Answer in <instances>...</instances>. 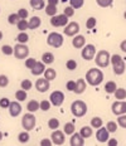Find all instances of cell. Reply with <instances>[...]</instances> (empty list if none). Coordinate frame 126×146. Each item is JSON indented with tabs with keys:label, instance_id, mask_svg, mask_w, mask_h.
Here are the masks:
<instances>
[{
	"label": "cell",
	"instance_id": "6da1fadb",
	"mask_svg": "<svg viewBox=\"0 0 126 146\" xmlns=\"http://www.w3.org/2000/svg\"><path fill=\"white\" fill-rule=\"evenodd\" d=\"M103 81V72L98 68H91L86 73V82L90 86H98Z\"/></svg>",
	"mask_w": 126,
	"mask_h": 146
},
{
	"label": "cell",
	"instance_id": "7a4b0ae2",
	"mask_svg": "<svg viewBox=\"0 0 126 146\" xmlns=\"http://www.w3.org/2000/svg\"><path fill=\"white\" fill-rule=\"evenodd\" d=\"M110 63L112 64V68H113V73L116 76H121L124 74L125 71H126V64H125V60L122 59L121 56L119 54H113L110 58Z\"/></svg>",
	"mask_w": 126,
	"mask_h": 146
},
{
	"label": "cell",
	"instance_id": "3957f363",
	"mask_svg": "<svg viewBox=\"0 0 126 146\" xmlns=\"http://www.w3.org/2000/svg\"><path fill=\"white\" fill-rule=\"evenodd\" d=\"M71 112L75 117H83L87 113V105L82 100H77V101L72 102V105H71Z\"/></svg>",
	"mask_w": 126,
	"mask_h": 146
},
{
	"label": "cell",
	"instance_id": "277c9868",
	"mask_svg": "<svg viewBox=\"0 0 126 146\" xmlns=\"http://www.w3.org/2000/svg\"><path fill=\"white\" fill-rule=\"evenodd\" d=\"M110 58H111V54L107 50L102 49V50H98V53H96V56H95V62H96V64L100 67V68H106V67L110 64Z\"/></svg>",
	"mask_w": 126,
	"mask_h": 146
},
{
	"label": "cell",
	"instance_id": "5b68a950",
	"mask_svg": "<svg viewBox=\"0 0 126 146\" xmlns=\"http://www.w3.org/2000/svg\"><path fill=\"white\" fill-rule=\"evenodd\" d=\"M63 42H64V38L62 34L57 32H52L49 33L48 36H47V44L51 45L53 48H61L63 45Z\"/></svg>",
	"mask_w": 126,
	"mask_h": 146
},
{
	"label": "cell",
	"instance_id": "8992f818",
	"mask_svg": "<svg viewBox=\"0 0 126 146\" xmlns=\"http://www.w3.org/2000/svg\"><path fill=\"white\" fill-rule=\"evenodd\" d=\"M35 125H37L35 116L32 113V112H27V113L23 116V118H21V126H23V129L29 132L34 129Z\"/></svg>",
	"mask_w": 126,
	"mask_h": 146
},
{
	"label": "cell",
	"instance_id": "52a82bcc",
	"mask_svg": "<svg viewBox=\"0 0 126 146\" xmlns=\"http://www.w3.org/2000/svg\"><path fill=\"white\" fill-rule=\"evenodd\" d=\"M14 57L17 59H25L29 56V48L23 43H17L14 47Z\"/></svg>",
	"mask_w": 126,
	"mask_h": 146
},
{
	"label": "cell",
	"instance_id": "ba28073f",
	"mask_svg": "<svg viewBox=\"0 0 126 146\" xmlns=\"http://www.w3.org/2000/svg\"><path fill=\"white\" fill-rule=\"evenodd\" d=\"M49 102H51V105L56 106V107L62 106L64 102V93L62 91H54V92H52L51 96H49Z\"/></svg>",
	"mask_w": 126,
	"mask_h": 146
},
{
	"label": "cell",
	"instance_id": "9c48e42d",
	"mask_svg": "<svg viewBox=\"0 0 126 146\" xmlns=\"http://www.w3.org/2000/svg\"><path fill=\"white\" fill-rule=\"evenodd\" d=\"M81 56L85 60H92L96 56V47L93 44H85V47L82 48Z\"/></svg>",
	"mask_w": 126,
	"mask_h": 146
},
{
	"label": "cell",
	"instance_id": "30bf717a",
	"mask_svg": "<svg viewBox=\"0 0 126 146\" xmlns=\"http://www.w3.org/2000/svg\"><path fill=\"white\" fill-rule=\"evenodd\" d=\"M51 24L53 27H56V28H58V27H66L68 24V17L64 14H58V15L56 14L51 18Z\"/></svg>",
	"mask_w": 126,
	"mask_h": 146
},
{
	"label": "cell",
	"instance_id": "8fae6325",
	"mask_svg": "<svg viewBox=\"0 0 126 146\" xmlns=\"http://www.w3.org/2000/svg\"><path fill=\"white\" fill-rule=\"evenodd\" d=\"M111 110H112V113L116 115V116L124 115V113H126V102L124 100H117L116 102L112 103Z\"/></svg>",
	"mask_w": 126,
	"mask_h": 146
},
{
	"label": "cell",
	"instance_id": "7c38bea8",
	"mask_svg": "<svg viewBox=\"0 0 126 146\" xmlns=\"http://www.w3.org/2000/svg\"><path fill=\"white\" fill-rule=\"evenodd\" d=\"M51 140H52V144L54 145H63L64 141H66V133L61 130H53L51 135Z\"/></svg>",
	"mask_w": 126,
	"mask_h": 146
},
{
	"label": "cell",
	"instance_id": "4fadbf2b",
	"mask_svg": "<svg viewBox=\"0 0 126 146\" xmlns=\"http://www.w3.org/2000/svg\"><path fill=\"white\" fill-rule=\"evenodd\" d=\"M79 24L78 23H76V22H71L68 23L66 27H64V30H63V33L66 35H68V36H75L76 34H78L79 33Z\"/></svg>",
	"mask_w": 126,
	"mask_h": 146
},
{
	"label": "cell",
	"instance_id": "5bb4252c",
	"mask_svg": "<svg viewBox=\"0 0 126 146\" xmlns=\"http://www.w3.org/2000/svg\"><path fill=\"white\" fill-rule=\"evenodd\" d=\"M96 139H97L98 142H102V144H103V142H107V140L110 139L109 130H107L106 127H103V126L98 127L97 132H96Z\"/></svg>",
	"mask_w": 126,
	"mask_h": 146
},
{
	"label": "cell",
	"instance_id": "9a60e30c",
	"mask_svg": "<svg viewBox=\"0 0 126 146\" xmlns=\"http://www.w3.org/2000/svg\"><path fill=\"white\" fill-rule=\"evenodd\" d=\"M49 87H51V84H49V81L45 80V78H38L35 82V88L38 92L41 93H44L47 92V91L49 90Z\"/></svg>",
	"mask_w": 126,
	"mask_h": 146
},
{
	"label": "cell",
	"instance_id": "2e32d148",
	"mask_svg": "<svg viewBox=\"0 0 126 146\" xmlns=\"http://www.w3.org/2000/svg\"><path fill=\"white\" fill-rule=\"evenodd\" d=\"M8 110H9V113H10L11 117H18L21 113V106H20V103L18 102V101L10 102V105H9Z\"/></svg>",
	"mask_w": 126,
	"mask_h": 146
},
{
	"label": "cell",
	"instance_id": "e0dca14e",
	"mask_svg": "<svg viewBox=\"0 0 126 146\" xmlns=\"http://www.w3.org/2000/svg\"><path fill=\"white\" fill-rule=\"evenodd\" d=\"M71 146H83L85 145V139L79 135V132H73L69 139Z\"/></svg>",
	"mask_w": 126,
	"mask_h": 146
},
{
	"label": "cell",
	"instance_id": "ac0fdd59",
	"mask_svg": "<svg viewBox=\"0 0 126 146\" xmlns=\"http://www.w3.org/2000/svg\"><path fill=\"white\" fill-rule=\"evenodd\" d=\"M86 44V38L83 35L81 34H76L75 38H73L72 40V45L73 48H76V49H81V48H83Z\"/></svg>",
	"mask_w": 126,
	"mask_h": 146
},
{
	"label": "cell",
	"instance_id": "d6986e66",
	"mask_svg": "<svg viewBox=\"0 0 126 146\" xmlns=\"http://www.w3.org/2000/svg\"><path fill=\"white\" fill-rule=\"evenodd\" d=\"M44 71H45V64L43 62H38L37 60V63H35V66L33 67L32 69H30V72H32V74L33 76H41V74H43L44 73Z\"/></svg>",
	"mask_w": 126,
	"mask_h": 146
},
{
	"label": "cell",
	"instance_id": "ffe728a7",
	"mask_svg": "<svg viewBox=\"0 0 126 146\" xmlns=\"http://www.w3.org/2000/svg\"><path fill=\"white\" fill-rule=\"evenodd\" d=\"M86 88H87L86 81L82 80V78H79L78 81H76V87H75V91H73V92H75L76 95H82V93L86 91Z\"/></svg>",
	"mask_w": 126,
	"mask_h": 146
},
{
	"label": "cell",
	"instance_id": "44dd1931",
	"mask_svg": "<svg viewBox=\"0 0 126 146\" xmlns=\"http://www.w3.org/2000/svg\"><path fill=\"white\" fill-rule=\"evenodd\" d=\"M41 24H42L41 18H38V17H32V18H30V20L28 22V29L34 30V29H37V28H39V27H41Z\"/></svg>",
	"mask_w": 126,
	"mask_h": 146
},
{
	"label": "cell",
	"instance_id": "7402d4cb",
	"mask_svg": "<svg viewBox=\"0 0 126 146\" xmlns=\"http://www.w3.org/2000/svg\"><path fill=\"white\" fill-rule=\"evenodd\" d=\"M29 4H30V7L34 9V10H42V9L45 8V1L44 0H30Z\"/></svg>",
	"mask_w": 126,
	"mask_h": 146
},
{
	"label": "cell",
	"instance_id": "603a6c76",
	"mask_svg": "<svg viewBox=\"0 0 126 146\" xmlns=\"http://www.w3.org/2000/svg\"><path fill=\"white\" fill-rule=\"evenodd\" d=\"M42 62L44 64H52L54 62V54L52 52H45L42 56Z\"/></svg>",
	"mask_w": 126,
	"mask_h": 146
},
{
	"label": "cell",
	"instance_id": "cb8c5ba5",
	"mask_svg": "<svg viewBox=\"0 0 126 146\" xmlns=\"http://www.w3.org/2000/svg\"><path fill=\"white\" fill-rule=\"evenodd\" d=\"M43 74H44L45 80H48L49 82L53 81V80H56V77H57V72L54 71L53 68H45V71H44Z\"/></svg>",
	"mask_w": 126,
	"mask_h": 146
},
{
	"label": "cell",
	"instance_id": "d4e9b609",
	"mask_svg": "<svg viewBox=\"0 0 126 146\" xmlns=\"http://www.w3.org/2000/svg\"><path fill=\"white\" fill-rule=\"evenodd\" d=\"M116 88H117V84H116V82H113V81H109L105 84V91H106V93H109V95H112V93L116 91Z\"/></svg>",
	"mask_w": 126,
	"mask_h": 146
},
{
	"label": "cell",
	"instance_id": "484cf974",
	"mask_svg": "<svg viewBox=\"0 0 126 146\" xmlns=\"http://www.w3.org/2000/svg\"><path fill=\"white\" fill-rule=\"evenodd\" d=\"M27 108H28V112H32V113H34L35 111H38V110H39V102L35 101V100H32V101L28 102V105H27Z\"/></svg>",
	"mask_w": 126,
	"mask_h": 146
},
{
	"label": "cell",
	"instance_id": "4316f807",
	"mask_svg": "<svg viewBox=\"0 0 126 146\" xmlns=\"http://www.w3.org/2000/svg\"><path fill=\"white\" fill-rule=\"evenodd\" d=\"M92 133H93V131H92V129L91 127H88V126H83L81 130H79V135H81L83 139L91 137Z\"/></svg>",
	"mask_w": 126,
	"mask_h": 146
},
{
	"label": "cell",
	"instance_id": "83f0119b",
	"mask_svg": "<svg viewBox=\"0 0 126 146\" xmlns=\"http://www.w3.org/2000/svg\"><path fill=\"white\" fill-rule=\"evenodd\" d=\"M63 132L66 133V135H72L73 132H76V127H75V125H73L72 122H67L66 125H64V130H63Z\"/></svg>",
	"mask_w": 126,
	"mask_h": 146
},
{
	"label": "cell",
	"instance_id": "f1b7e54d",
	"mask_svg": "<svg viewBox=\"0 0 126 146\" xmlns=\"http://www.w3.org/2000/svg\"><path fill=\"white\" fill-rule=\"evenodd\" d=\"M29 139H30V136H29L28 131H23L18 135V141H19L20 144H27V142L29 141Z\"/></svg>",
	"mask_w": 126,
	"mask_h": 146
},
{
	"label": "cell",
	"instance_id": "f546056e",
	"mask_svg": "<svg viewBox=\"0 0 126 146\" xmlns=\"http://www.w3.org/2000/svg\"><path fill=\"white\" fill-rule=\"evenodd\" d=\"M113 95H115V98H117V100H125L126 98V90L125 88H116Z\"/></svg>",
	"mask_w": 126,
	"mask_h": 146
},
{
	"label": "cell",
	"instance_id": "4dcf8cb0",
	"mask_svg": "<svg viewBox=\"0 0 126 146\" xmlns=\"http://www.w3.org/2000/svg\"><path fill=\"white\" fill-rule=\"evenodd\" d=\"M27 97H28V95H27V91H24V90H19L15 92V98H17V101H19V102L25 101Z\"/></svg>",
	"mask_w": 126,
	"mask_h": 146
},
{
	"label": "cell",
	"instance_id": "1f68e13d",
	"mask_svg": "<svg viewBox=\"0 0 126 146\" xmlns=\"http://www.w3.org/2000/svg\"><path fill=\"white\" fill-rule=\"evenodd\" d=\"M28 40H29V35L27 34V33H24V32L19 33L18 36H17V42H18V43L25 44V43H28Z\"/></svg>",
	"mask_w": 126,
	"mask_h": 146
},
{
	"label": "cell",
	"instance_id": "d6a6232c",
	"mask_svg": "<svg viewBox=\"0 0 126 146\" xmlns=\"http://www.w3.org/2000/svg\"><path fill=\"white\" fill-rule=\"evenodd\" d=\"M44 9H45V14L49 15V17H53V15L57 14V5H51V4H48Z\"/></svg>",
	"mask_w": 126,
	"mask_h": 146
},
{
	"label": "cell",
	"instance_id": "836d02e7",
	"mask_svg": "<svg viewBox=\"0 0 126 146\" xmlns=\"http://www.w3.org/2000/svg\"><path fill=\"white\" fill-rule=\"evenodd\" d=\"M103 125V121L101 117H93L91 120V127H93V129H98V127H101Z\"/></svg>",
	"mask_w": 126,
	"mask_h": 146
},
{
	"label": "cell",
	"instance_id": "e575fe53",
	"mask_svg": "<svg viewBox=\"0 0 126 146\" xmlns=\"http://www.w3.org/2000/svg\"><path fill=\"white\" fill-rule=\"evenodd\" d=\"M19 19H20V18L18 17L17 13H11V14L8 17V23L10 24V25H17V23L19 22Z\"/></svg>",
	"mask_w": 126,
	"mask_h": 146
},
{
	"label": "cell",
	"instance_id": "d590c367",
	"mask_svg": "<svg viewBox=\"0 0 126 146\" xmlns=\"http://www.w3.org/2000/svg\"><path fill=\"white\" fill-rule=\"evenodd\" d=\"M106 129L109 130V132H116L119 129V125H117V122H115V121H109L106 125Z\"/></svg>",
	"mask_w": 126,
	"mask_h": 146
},
{
	"label": "cell",
	"instance_id": "8d00e7d4",
	"mask_svg": "<svg viewBox=\"0 0 126 146\" xmlns=\"http://www.w3.org/2000/svg\"><path fill=\"white\" fill-rule=\"evenodd\" d=\"M17 27L20 32H24V30L28 29V20L27 19H19V22L17 23Z\"/></svg>",
	"mask_w": 126,
	"mask_h": 146
},
{
	"label": "cell",
	"instance_id": "74e56055",
	"mask_svg": "<svg viewBox=\"0 0 126 146\" xmlns=\"http://www.w3.org/2000/svg\"><path fill=\"white\" fill-rule=\"evenodd\" d=\"M85 4V0H69V5L73 9H81Z\"/></svg>",
	"mask_w": 126,
	"mask_h": 146
},
{
	"label": "cell",
	"instance_id": "f35d334b",
	"mask_svg": "<svg viewBox=\"0 0 126 146\" xmlns=\"http://www.w3.org/2000/svg\"><path fill=\"white\" fill-rule=\"evenodd\" d=\"M48 127L51 130H57L58 127H59V121H58V118H49Z\"/></svg>",
	"mask_w": 126,
	"mask_h": 146
},
{
	"label": "cell",
	"instance_id": "ab89813d",
	"mask_svg": "<svg viewBox=\"0 0 126 146\" xmlns=\"http://www.w3.org/2000/svg\"><path fill=\"white\" fill-rule=\"evenodd\" d=\"M51 102L48 101V100H43V101L39 102V110H42V111H49V108H51Z\"/></svg>",
	"mask_w": 126,
	"mask_h": 146
},
{
	"label": "cell",
	"instance_id": "60d3db41",
	"mask_svg": "<svg viewBox=\"0 0 126 146\" xmlns=\"http://www.w3.org/2000/svg\"><path fill=\"white\" fill-rule=\"evenodd\" d=\"M1 52H3V54H5V56H11V54L14 53V48L10 47L9 44H4L1 47Z\"/></svg>",
	"mask_w": 126,
	"mask_h": 146
},
{
	"label": "cell",
	"instance_id": "b9f144b4",
	"mask_svg": "<svg viewBox=\"0 0 126 146\" xmlns=\"http://www.w3.org/2000/svg\"><path fill=\"white\" fill-rule=\"evenodd\" d=\"M20 87H21V90H24V91H29L30 88L33 87V83L30 80H23L20 83Z\"/></svg>",
	"mask_w": 126,
	"mask_h": 146
},
{
	"label": "cell",
	"instance_id": "7bdbcfd3",
	"mask_svg": "<svg viewBox=\"0 0 126 146\" xmlns=\"http://www.w3.org/2000/svg\"><path fill=\"white\" fill-rule=\"evenodd\" d=\"M96 3L98 7H101V8H109L112 5L113 0H96Z\"/></svg>",
	"mask_w": 126,
	"mask_h": 146
},
{
	"label": "cell",
	"instance_id": "ee69618b",
	"mask_svg": "<svg viewBox=\"0 0 126 146\" xmlns=\"http://www.w3.org/2000/svg\"><path fill=\"white\" fill-rule=\"evenodd\" d=\"M66 67H67V69H69V71H75V69L77 68V62H76L75 59H68L66 63Z\"/></svg>",
	"mask_w": 126,
	"mask_h": 146
},
{
	"label": "cell",
	"instance_id": "f6af8a7d",
	"mask_svg": "<svg viewBox=\"0 0 126 146\" xmlns=\"http://www.w3.org/2000/svg\"><path fill=\"white\" fill-rule=\"evenodd\" d=\"M96 23H97L96 18L91 17V18H88V19H87V22H86V27H87L88 29H93L95 27H96Z\"/></svg>",
	"mask_w": 126,
	"mask_h": 146
},
{
	"label": "cell",
	"instance_id": "bcb514c9",
	"mask_svg": "<svg viewBox=\"0 0 126 146\" xmlns=\"http://www.w3.org/2000/svg\"><path fill=\"white\" fill-rule=\"evenodd\" d=\"M117 125L122 129H126V115H120L117 118Z\"/></svg>",
	"mask_w": 126,
	"mask_h": 146
},
{
	"label": "cell",
	"instance_id": "7dc6e473",
	"mask_svg": "<svg viewBox=\"0 0 126 146\" xmlns=\"http://www.w3.org/2000/svg\"><path fill=\"white\" fill-rule=\"evenodd\" d=\"M9 84V78L5 74H0V87L4 88Z\"/></svg>",
	"mask_w": 126,
	"mask_h": 146
},
{
	"label": "cell",
	"instance_id": "c3c4849f",
	"mask_svg": "<svg viewBox=\"0 0 126 146\" xmlns=\"http://www.w3.org/2000/svg\"><path fill=\"white\" fill-rule=\"evenodd\" d=\"M37 63V59L35 58H25V67L29 69H32L33 67L35 66Z\"/></svg>",
	"mask_w": 126,
	"mask_h": 146
},
{
	"label": "cell",
	"instance_id": "681fc988",
	"mask_svg": "<svg viewBox=\"0 0 126 146\" xmlns=\"http://www.w3.org/2000/svg\"><path fill=\"white\" fill-rule=\"evenodd\" d=\"M17 14H18V17H19L20 19H27V18H28V10H27V9H24V8L19 9Z\"/></svg>",
	"mask_w": 126,
	"mask_h": 146
},
{
	"label": "cell",
	"instance_id": "f907efd6",
	"mask_svg": "<svg viewBox=\"0 0 126 146\" xmlns=\"http://www.w3.org/2000/svg\"><path fill=\"white\" fill-rule=\"evenodd\" d=\"M63 14L64 15H67L68 18H72L73 15H75V9H73L72 7H67V8H64V11H63Z\"/></svg>",
	"mask_w": 126,
	"mask_h": 146
},
{
	"label": "cell",
	"instance_id": "816d5d0a",
	"mask_svg": "<svg viewBox=\"0 0 126 146\" xmlns=\"http://www.w3.org/2000/svg\"><path fill=\"white\" fill-rule=\"evenodd\" d=\"M9 105H10V101H9V98H7V97H3V98H0V107H1V108H8Z\"/></svg>",
	"mask_w": 126,
	"mask_h": 146
},
{
	"label": "cell",
	"instance_id": "f5cc1de1",
	"mask_svg": "<svg viewBox=\"0 0 126 146\" xmlns=\"http://www.w3.org/2000/svg\"><path fill=\"white\" fill-rule=\"evenodd\" d=\"M75 87H76V81H68L66 84V88L71 92H73L75 91Z\"/></svg>",
	"mask_w": 126,
	"mask_h": 146
},
{
	"label": "cell",
	"instance_id": "db71d44e",
	"mask_svg": "<svg viewBox=\"0 0 126 146\" xmlns=\"http://www.w3.org/2000/svg\"><path fill=\"white\" fill-rule=\"evenodd\" d=\"M52 140L51 139H42L41 140V146H51Z\"/></svg>",
	"mask_w": 126,
	"mask_h": 146
},
{
	"label": "cell",
	"instance_id": "11a10c76",
	"mask_svg": "<svg viewBox=\"0 0 126 146\" xmlns=\"http://www.w3.org/2000/svg\"><path fill=\"white\" fill-rule=\"evenodd\" d=\"M107 142H109L110 146H116V145H119V142H117V140H116V139H109V140H107Z\"/></svg>",
	"mask_w": 126,
	"mask_h": 146
},
{
	"label": "cell",
	"instance_id": "9f6ffc18",
	"mask_svg": "<svg viewBox=\"0 0 126 146\" xmlns=\"http://www.w3.org/2000/svg\"><path fill=\"white\" fill-rule=\"evenodd\" d=\"M120 49L124 52V53H126V39L121 42V44H120Z\"/></svg>",
	"mask_w": 126,
	"mask_h": 146
},
{
	"label": "cell",
	"instance_id": "6f0895ef",
	"mask_svg": "<svg viewBox=\"0 0 126 146\" xmlns=\"http://www.w3.org/2000/svg\"><path fill=\"white\" fill-rule=\"evenodd\" d=\"M58 3H59V0H48V4L51 5H58Z\"/></svg>",
	"mask_w": 126,
	"mask_h": 146
},
{
	"label": "cell",
	"instance_id": "680465c9",
	"mask_svg": "<svg viewBox=\"0 0 126 146\" xmlns=\"http://www.w3.org/2000/svg\"><path fill=\"white\" fill-rule=\"evenodd\" d=\"M1 39H3V32L0 30V40H1Z\"/></svg>",
	"mask_w": 126,
	"mask_h": 146
},
{
	"label": "cell",
	"instance_id": "91938a15",
	"mask_svg": "<svg viewBox=\"0 0 126 146\" xmlns=\"http://www.w3.org/2000/svg\"><path fill=\"white\" fill-rule=\"evenodd\" d=\"M1 140H3V132L0 131V141H1Z\"/></svg>",
	"mask_w": 126,
	"mask_h": 146
},
{
	"label": "cell",
	"instance_id": "94428289",
	"mask_svg": "<svg viewBox=\"0 0 126 146\" xmlns=\"http://www.w3.org/2000/svg\"><path fill=\"white\" fill-rule=\"evenodd\" d=\"M124 18H125V19H126V10H125V13H124Z\"/></svg>",
	"mask_w": 126,
	"mask_h": 146
}]
</instances>
